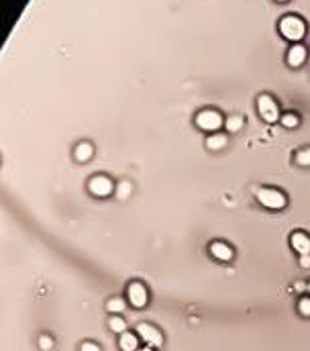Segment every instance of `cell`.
Returning a JSON list of instances; mask_svg holds the SVG:
<instances>
[{"instance_id":"6da1fadb","label":"cell","mask_w":310,"mask_h":351,"mask_svg":"<svg viewBox=\"0 0 310 351\" xmlns=\"http://www.w3.org/2000/svg\"><path fill=\"white\" fill-rule=\"evenodd\" d=\"M278 29H280V35H282L284 39L292 41V43L302 41V37L306 35V22H304L300 17H296V15H286V17H282Z\"/></svg>"},{"instance_id":"7a4b0ae2","label":"cell","mask_w":310,"mask_h":351,"mask_svg":"<svg viewBox=\"0 0 310 351\" xmlns=\"http://www.w3.org/2000/svg\"><path fill=\"white\" fill-rule=\"evenodd\" d=\"M255 196L263 206L271 210H282L286 206V202H288V198L275 188H255Z\"/></svg>"},{"instance_id":"3957f363","label":"cell","mask_w":310,"mask_h":351,"mask_svg":"<svg viewBox=\"0 0 310 351\" xmlns=\"http://www.w3.org/2000/svg\"><path fill=\"white\" fill-rule=\"evenodd\" d=\"M196 124H198V129L212 135V133H219V129L225 124V121H223V115L219 110L206 108V110H200L196 115Z\"/></svg>"},{"instance_id":"277c9868","label":"cell","mask_w":310,"mask_h":351,"mask_svg":"<svg viewBox=\"0 0 310 351\" xmlns=\"http://www.w3.org/2000/svg\"><path fill=\"white\" fill-rule=\"evenodd\" d=\"M257 110H259V117L266 123H275V121L282 119L280 106L269 94H259L257 96Z\"/></svg>"},{"instance_id":"5b68a950","label":"cell","mask_w":310,"mask_h":351,"mask_svg":"<svg viewBox=\"0 0 310 351\" xmlns=\"http://www.w3.org/2000/svg\"><path fill=\"white\" fill-rule=\"evenodd\" d=\"M137 335H139V339H143L149 347H162L164 345V335L149 323H141L137 327Z\"/></svg>"},{"instance_id":"8992f818","label":"cell","mask_w":310,"mask_h":351,"mask_svg":"<svg viewBox=\"0 0 310 351\" xmlns=\"http://www.w3.org/2000/svg\"><path fill=\"white\" fill-rule=\"evenodd\" d=\"M127 294H129V302L133 304L135 309H143L145 304L149 302L147 288L141 284V282H131L129 288H127Z\"/></svg>"},{"instance_id":"52a82bcc","label":"cell","mask_w":310,"mask_h":351,"mask_svg":"<svg viewBox=\"0 0 310 351\" xmlns=\"http://www.w3.org/2000/svg\"><path fill=\"white\" fill-rule=\"evenodd\" d=\"M88 188H90V192H92L94 196H98V198H106V196L112 194V180L106 178V176H94V178L90 180Z\"/></svg>"},{"instance_id":"ba28073f","label":"cell","mask_w":310,"mask_h":351,"mask_svg":"<svg viewBox=\"0 0 310 351\" xmlns=\"http://www.w3.org/2000/svg\"><path fill=\"white\" fill-rule=\"evenodd\" d=\"M306 47L304 45H300V43H296V45H292V47L288 49V55H286V62H288V65L290 67H300L304 62H306Z\"/></svg>"},{"instance_id":"9c48e42d","label":"cell","mask_w":310,"mask_h":351,"mask_svg":"<svg viewBox=\"0 0 310 351\" xmlns=\"http://www.w3.org/2000/svg\"><path fill=\"white\" fill-rule=\"evenodd\" d=\"M290 241H292V247L296 249L300 255H310V237L306 233H292L290 237Z\"/></svg>"},{"instance_id":"30bf717a","label":"cell","mask_w":310,"mask_h":351,"mask_svg":"<svg viewBox=\"0 0 310 351\" xmlns=\"http://www.w3.org/2000/svg\"><path fill=\"white\" fill-rule=\"evenodd\" d=\"M210 253L219 259V262H231L233 259V249L228 247L227 243H223V241H214L210 245Z\"/></svg>"},{"instance_id":"8fae6325","label":"cell","mask_w":310,"mask_h":351,"mask_svg":"<svg viewBox=\"0 0 310 351\" xmlns=\"http://www.w3.org/2000/svg\"><path fill=\"white\" fill-rule=\"evenodd\" d=\"M227 143H228V139H227L225 133H212V135H208V139H206V147H208L210 151H221V149H225Z\"/></svg>"},{"instance_id":"7c38bea8","label":"cell","mask_w":310,"mask_h":351,"mask_svg":"<svg viewBox=\"0 0 310 351\" xmlns=\"http://www.w3.org/2000/svg\"><path fill=\"white\" fill-rule=\"evenodd\" d=\"M119 347L123 351H139V337L133 333H123L119 339Z\"/></svg>"},{"instance_id":"4fadbf2b","label":"cell","mask_w":310,"mask_h":351,"mask_svg":"<svg viewBox=\"0 0 310 351\" xmlns=\"http://www.w3.org/2000/svg\"><path fill=\"white\" fill-rule=\"evenodd\" d=\"M74 155H76L78 162H88V160H92V155H94V147H92V143H88V141L78 143Z\"/></svg>"},{"instance_id":"5bb4252c","label":"cell","mask_w":310,"mask_h":351,"mask_svg":"<svg viewBox=\"0 0 310 351\" xmlns=\"http://www.w3.org/2000/svg\"><path fill=\"white\" fill-rule=\"evenodd\" d=\"M131 192H133V184L129 180H123V182H119L117 188H114V194H117L119 200H127L131 196Z\"/></svg>"},{"instance_id":"9a60e30c","label":"cell","mask_w":310,"mask_h":351,"mask_svg":"<svg viewBox=\"0 0 310 351\" xmlns=\"http://www.w3.org/2000/svg\"><path fill=\"white\" fill-rule=\"evenodd\" d=\"M243 117H239V115H233V117H228L225 121V127H227V133H239L241 129H243Z\"/></svg>"},{"instance_id":"2e32d148","label":"cell","mask_w":310,"mask_h":351,"mask_svg":"<svg viewBox=\"0 0 310 351\" xmlns=\"http://www.w3.org/2000/svg\"><path fill=\"white\" fill-rule=\"evenodd\" d=\"M108 327H110V331L112 333H127V323H124V319H121V316H112V319L108 321Z\"/></svg>"},{"instance_id":"e0dca14e","label":"cell","mask_w":310,"mask_h":351,"mask_svg":"<svg viewBox=\"0 0 310 351\" xmlns=\"http://www.w3.org/2000/svg\"><path fill=\"white\" fill-rule=\"evenodd\" d=\"M280 123L284 124L286 129H296L298 124H300V119H298V115H296V112H286V115H282Z\"/></svg>"},{"instance_id":"ac0fdd59","label":"cell","mask_w":310,"mask_h":351,"mask_svg":"<svg viewBox=\"0 0 310 351\" xmlns=\"http://www.w3.org/2000/svg\"><path fill=\"white\" fill-rule=\"evenodd\" d=\"M106 309H108L112 314H121L124 309H127V302H124L123 298H110L108 304H106Z\"/></svg>"},{"instance_id":"d6986e66","label":"cell","mask_w":310,"mask_h":351,"mask_svg":"<svg viewBox=\"0 0 310 351\" xmlns=\"http://www.w3.org/2000/svg\"><path fill=\"white\" fill-rule=\"evenodd\" d=\"M296 164L302 165V167H310V147L300 149V151L296 153Z\"/></svg>"},{"instance_id":"ffe728a7","label":"cell","mask_w":310,"mask_h":351,"mask_svg":"<svg viewBox=\"0 0 310 351\" xmlns=\"http://www.w3.org/2000/svg\"><path fill=\"white\" fill-rule=\"evenodd\" d=\"M298 310H300L302 316H310V298L308 296L298 300Z\"/></svg>"},{"instance_id":"44dd1931","label":"cell","mask_w":310,"mask_h":351,"mask_svg":"<svg viewBox=\"0 0 310 351\" xmlns=\"http://www.w3.org/2000/svg\"><path fill=\"white\" fill-rule=\"evenodd\" d=\"M39 347H41L43 351H49V349L53 347V339H51L49 335H41V337H39Z\"/></svg>"},{"instance_id":"7402d4cb","label":"cell","mask_w":310,"mask_h":351,"mask_svg":"<svg viewBox=\"0 0 310 351\" xmlns=\"http://www.w3.org/2000/svg\"><path fill=\"white\" fill-rule=\"evenodd\" d=\"M80 351H100V347L96 343H92V341H86V343H82Z\"/></svg>"},{"instance_id":"603a6c76","label":"cell","mask_w":310,"mask_h":351,"mask_svg":"<svg viewBox=\"0 0 310 351\" xmlns=\"http://www.w3.org/2000/svg\"><path fill=\"white\" fill-rule=\"evenodd\" d=\"M300 266L302 268H310V255H302L300 257Z\"/></svg>"},{"instance_id":"cb8c5ba5","label":"cell","mask_w":310,"mask_h":351,"mask_svg":"<svg viewBox=\"0 0 310 351\" xmlns=\"http://www.w3.org/2000/svg\"><path fill=\"white\" fill-rule=\"evenodd\" d=\"M139 351H153V347H143V349H139Z\"/></svg>"},{"instance_id":"d4e9b609","label":"cell","mask_w":310,"mask_h":351,"mask_svg":"<svg viewBox=\"0 0 310 351\" xmlns=\"http://www.w3.org/2000/svg\"><path fill=\"white\" fill-rule=\"evenodd\" d=\"M275 2H288V0H275Z\"/></svg>"},{"instance_id":"484cf974","label":"cell","mask_w":310,"mask_h":351,"mask_svg":"<svg viewBox=\"0 0 310 351\" xmlns=\"http://www.w3.org/2000/svg\"><path fill=\"white\" fill-rule=\"evenodd\" d=\"M308 292H310V284H308Z\"/></svg>"}]
</instances>
